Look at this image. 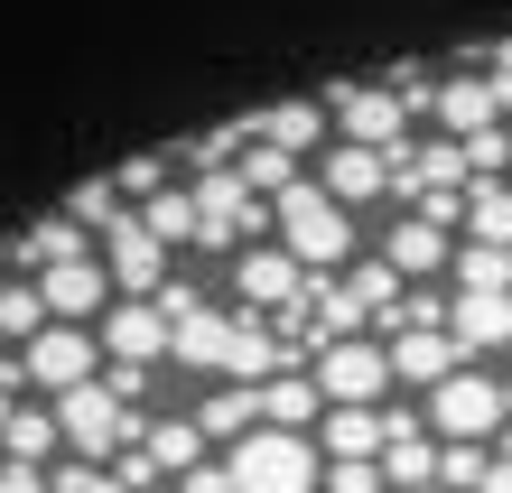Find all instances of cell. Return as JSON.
Instances as JSON below:
<instances>
[{
    "mask_svg": "<svg viewBox=\"0 0 512 493\" xmlns=\"http://www.w3.org/2000/svg\"><path fill=\"white\" fill-rule=\"evenodd\" d=\"M94 252V233L75 224V214H47V224H28L19 242H0V261L19 270V280H38V270H56V261H84Z\"/></svg>",
    "mask_w": 512,
    "mask_h": 493,
    "instance_id": "9a60e30c",
    "label": "cell"
},
{
    "mask_svg": "<svg viewBox=\"0 0 512 493\" xmlns=\"http://www.w3.org/2000/svg\"><path fill=\"white\" fill-rule=\"evenodd\" d=\"M0 493H47V466H0Z\"/></svg>",
    "mask_w": 512,
    "mask_h": 493,
    "instance_id": "ab89813d",
    "label": "cell"
},
{
    "mask_svg": "<svg viewBox=\"0 0 512 493\" xmlns=\"http://www.w3.org/2000/svg\"><path fill=\"white\" fill-rule=\"evenodd\" d=\"M317 419H326L317 373H270V382H261V428H298V438H308Z\"/></svg>",
    "mask_w": 512,
    "mask_h": 493,
    "instance_id": "ffe728a7",
    "label": "cell"
},
{
    "mask_svg": "<svg viewBox=\"0 0 512 493\" xmlns=\"http://www.w3.org/2000/svg\"><path fill=\"white\" fill-rule=\"evenodd\" d=\"M94 335H103L112 363H168V335H177V326L159 317V298H112Z\"/></svg>",
    "mask_w": 512,
    "mask_h": 493,
    "instance_id": "8fae6325",
    "label": "cell"
},
{
    "mask_svg": "<svg viewBox=\"0 0 512 493\" xmlns=\"http://www.w3.org/2000/svg\"><path fill=\"white\" fill-rule=\"evenodd\" d=\"M457 298H512V252H494V242H457Z\"/></svg>",
    "mask_w": 512,
    "mask_h": 493,
    "instance_id": "d4e9b609",
    "label": "cell"
},
{
    "mask_svg": "<svg viewBox=\"0 0 512 493\" xmlns=\"http://www.w3.org/2000/svg\"><path fill=\"white\" fill-rule=\"evenodd\" d=\"M475 493H512V466H503V456H494V475H485V484H475Z\"/></svg>",
    "mask_w": 512,
    "mask_h": 493,
    "instance_id": "b9f144b4",
    "label": "cell"
},
{
    "mask_svg": "<svg viewBox=\"0 0 512 493\" xmlns=\"http://www.w3.org/2000/svg\"><path fill=\"white\" fill-rule=\"evenodd\" d=\"M47 410H56V428H66V447H75V456H94V466H112V456L140 438V419H149V410H122V400L103 391V373H94V382H75V391H56Z\"/></svg>",
    "mask_w": 512,
    "mask_h": 493,
    "instance_id": "277c9868",
    "label": "cell"
},
{
    "mask_svg": "<svg viewBox=\"0 0 512 493\" xmlns=\"http://www.w3.org/2000/svg\"><path fill=\"white\" fill-rule=\"evenodd\" d=\"M103 270H112V289L122 298H159L168 289V242L140 224V214H122V224L103 233Z\"/></svg>",
    "mask_w": 512,
    "mask_h": 493,
    "instance_id": "30bf717a",
    "label": "cell"
},
{
    "mask_svg": "<svg viewBox=\"0 0 512 493\" xmlns=\"http://www.w3.org/2000/svg\"><path fill=\"white\" fill-rule=\"evenodd\" d=\"M103 373V335L94 326H38V335H28V345H19V382L28 391H75V382H94Z\"/></svg>",
    "mask_w": 512,
    "mask_h": 493,
    "instance_id": "52a82bcc",
    "label": "cell"
},
{
    "mask_svg": "<svg viewBox=\"0 0 512 493\" xmlns=\"http://www.w3.org/2000/svg\"><path fill=\"white\" fill-rule=\"evenodd\" d=\"M177 493H243V484H233V466H224V456H205V466H187V475H177Z\"/></svg>",
    "mask_w": 512,
    "mask_h": 493,
    "instance_id": "74e56055",
    "label": "cell"
},
{
    "mask_svg": "<svg viewBox=\"0 0 512 493\" xmlns=\"http://www.w3.org/2000/svg\"><path fill=\"white\" fill-rule=\"evenodd\" d=\"M196 428L224 438V447H243L252 428H261V382H215V391L196 400Z\"/></svg>",
    "mask_w": 512,
    "mask_h": 493,
    "instance_id": "d6986e66",
    "label": "cell"
},
{
    "mask_svg": "<svg viewBox=\"0 0 512 493\" xmlns=\"http://www.w3.org/2000/svg\"><path fill=\"white\" fill-rule=\"evenodd\" d=\"M103 391L122 400V410H140V400L159 391V363H112V373H103Z\"/></svg>",
    "mask_w": 512,
    "mask_h": 493,
    "instance_id": "d590c367",
    "label": "cell"
},
{
    "mask_svg": "<svg viewBox=\"0 0 512 493\" xmlns=\"http://www.w3.org/2000/svg\"><path fill=\"white\" fill-rule=\"evenodd\" d=\"M47 493H122V475L94 456H66V466H47Z\"/></svg>",
    "mask_w": 512,
    "mask_h": 493,
    "instance_id": "836d02e7",
    "label": "cell"
},
{
    "mask_svg": "<svg viewBox=\"0 0 512 493\" xmlns=\"http://www.w3.org/2000/svg\"><path fill=\"white\" fill-rule=\"evenodd\" d=\"M382 456H354V466H326V493H382Z\"/></svg>",
    "mask_w": 512,
    "mask_h": 493,
    "instance_id": "8d00e7d4",
    "label": "cell"
},
{
    "mask_svg": "<svg viewBox=\"0 0 512 493\" xmlns=\"http://www.w3.org/2000/svg\"><path fill=\"white\" fill-rule=\"evenodd\" d=\"M382 354H391V382H419V391H438V382L466 363L447 326H391V335H382Z\"/></svg>",
    "mask_w": 512,
    "mask_h": 493,
    "instance_id": "4fadbf2b",
    "label": "cell"
},
{
    "mask_svg": "<svg viewBox=\"0 0 512 493\" xmlns=\"http://www.w3.org/2000/svg\"><path fill=\"white\" fill-rule=\"evenodd\" d=\"M429 112H438V131H447V140H475L485 121H503V112H494V84H485V75H447L438 94H429Z\"/></svg>",
    "mask_w": 512,
    "mask_h": 493,
    "instance_id": "ac0fdd59",
    "label": "cell"
},
{
    "mask_svg": "<svg viewBox=\"0 0 512 493\" xmlns=\"http://www.w3.org/2000/svg\"><path fill=\"white\" fill-rule=\"evenodd\" d=\"M326 112H336V131L345 140H364V149H401L410 140V94L401 84H326Z\"/></svg>",
    "mask_w": 512,
    "mask_h": 493,
    "instance_id": "ba28073f",
    "label": "cell"
},
{
    "mask_svg": "<svg viewBox=\"0 0 512 493\" xmlns=\"http://www.w3.org/2000/svg\"><path fill=\"white\" fill-rule=\"evenodd\" d=\"M494 456H503V466H512V419H503V438H494Z\"/></svg>",
    "mask_w": 512,
    "mask_h": 493,
    "instance_id": "7bdbcfd3",
    "label": "cell"
},
{
    "mask_svg": "<svg viewBox=\"0 0 512 493\" xmlns=\"http://www.w3.org/2000/svg\"><path fill=\"white\" fill-rule=\"evenodd\" d=\"M475 66H485V75H503V84H512V38H503V47H485V56H475Z\"/></svg>",
    "mask_w": 512,
    "mask_h": 493,
    "instance_id": "60d3db41",
    "label": "cell"
},
{
    "mask_svg": "<svg viewBox=\"0 0 512 493\" xmlns=\"http://www.w3.org/2000/svg\"><path fill=\"white\" fill-rule=\"evenodd\" d=\"M38 326H56L47 298H38V280H10V289H0V345H28Z\"/></svg>",
    "mask_w": 512,
    "mask_h": 493,
    "instance_id": "f546056e",
    "label": "cell"
},
{
    "mask_svg": "<svg viewBox=\"0 0 512 493\" xmlns=\"http://www.w3.org/2000/svg\"><path fill=\"white\" fill-rule=\"evenodd\" d=\"M466 233H475V242H494V252H512V187L475 177V187H466Z\"/></svg>",
    "mask_w": 512,
    "mask_h": 493,
    "instance_id": "4316f807",
    "label": "cell"
},
{
    "mask_svg": "<svg viewBox=\"0 0 512 493\" xmlns=\"http://www.w3.org/2000/svg\"><path fill=\"white\" fill-rule=\"evenodd\" d=\"M38 298H47V317H56V326H103V307L122 298V289H112L103 252H84V261H56V270H38Z\"/></svg>",
    "mask_w": 512,
    "mask_h": 493,
    "instance_id": "9c48e42d",
    "label": "cell"
},
{
    "mask_svg": "<svg viewBox=\"0 0 512 493\" xmlns=\"http://www.w3.org/2000/svg\"><path fill=\"white\" fill-rule=\"evenodd\" d=\"M457 149H466V168H475V177L512 168V131H503V121H485V131H475V140H457Z\"/></svg>",
    "mask_w": 512,
    "mask_h": 493,
    "instance_id": "e575fe53",
    "label": "cell"
},
{
    "mask_svg": "<svg viewBox=\"0 0 512 493\" xmlns=\"http://www.w3.org/2000/svg\"><path fill=\"white\" fill-rule=\"evenodd\" d=\"M503 419H512V400H503V382H485V373H447V382L429 391V438L494 447V438H503Z\"/></svg>",
    "mask_w": 512,
    "mask_h": 493,
    "instance_id": "8992f818",
    "label": "cell"
},
{
    "mask_svg": "<svg viewBox=\"0 0 512 493\" xmlns=\"http://www.w3.org/2000/svg\"><path fill=\"white\" fill-rule=\"evenodd\" d=\"M494 475V447H466V438H438V484L447 493H475Z\"/></svg>",
    "mask_w": 512,
    "mask_h": 493,
    "instance_id": "1f68e13d",
    "label": "cell"
},
{
    "mask_svg": "<svg viewBox=\"0 0 512 493\" xmlns=\"http://www.w3.org/2000/svg\"><path fill=\"white\" fill-rule=\"evenodd\" d=\"M0 289H10V261H0Z\"/></svg>",
    "mask_w": 512,
    "mask_h": 493,
    "instance_id": "ee69618b",
    "label": "cell"
},
{
    "mask_svg": "<svg viewBox=\"0 0 512 493\" xmlns=\"http://www.w3.org/2000/svg\"><path fill=\"white\" fill-rule=\"evenodd\" d=\"M56 447H66L56 410H10V428H0V466H47Z\"/></svg>",
    "mask_w": 512,
    "mask_h": 493,
    "instance_id": "cb8c5ba5",
    "label": "cell"
},
{
    "mask_svg": "<svg viewBox=\"0 0 512 493\" xmlns=\"http://www.w3.org/2000/svg\"><path fill=\"white\" fill-rule=\"evenodd\" d=\"M317 391H326V410H382V391H391V354H382V335H336L317 363Z\"/></svg>",
    "mask_w": 512,
    "mask_h": 493,
    "instance_id": "5b68a950",
    "label": "cell"
},
{
    "mask_svg": "<svg viewBox=\"0 0 512 493\" xmlns=\"http://www.w3.org/2000/svg\"><path fill=\"white\" fill-rule=\"evenodd\" d=\"M233 168H243V187H252V196H289L298 177H308V168L289 159V149H270V140H252V149H243Z\"/></svg>",
    "mask_w": 512,
    "mask_h": 493,
    "instance_id": "f1b7e54d",
    "label": "cell"
},
{
    "mask_svg": "<svg viewBox=\"0 0 512 493\" xmlns=\"http://www.w3.org/2000/svg\"><path fill=\"white\" fill-rule=\"evenodd\" d=\"M187 196H196V252H252V233L270 224V196L243 187V168H205L187 177Z\"/></svg>",
    "mask_w": 512,
    "mask_h": 493,
    "instance_id": "3957f363",
    "label": "cell"
},
{
    "mask_svg": "<svg viewBox=\"0 0 512 493\" xmlns=\"http://www.w3.org/2000/svg\"><path fill=\"white\" fill-rule=\"evenodd\" d=\"M382 475L401 484V493H410V484H438V447H429V438H391V447H382Z\"/></svg>",
    "mask_w": 512,
    "mask_h": 493,
    "instance_id": "d6a6232c",
    "label": "cell"
},
{
    "mask_svg": "<svg viewBox=\"0 0 512 493\" xmlns=\"http://www.w3.org/2000/svg\"><path fill=\"white\" fill-rule=\"evenodd\" d=\"M66 214H75L84 233H112V224H122L131 205H122V187H112V177H84V187L66 196Z\"/></svg>",
    "mask_w": 512,
    "mask_h": 493,
    "instance_id": "4dcf8cb0",
    "label": "cell"
},
{
    "mask_svg": "<svg viewBox=\"0 0 512 493\" xmlns=\"http://www.w3.org/2000/svg\"><path fill=\"white\" fill-rule=\"evenodd\" d=\"M131 214L168 242V252H187V242H196V196H187V187H159V196H149V205H131Z\"/></svg>",
    "mask_w": 512,
    "mask_h": 493,
    "instance_id": "83f0119b",
    "label": "cell"
},
{
    "mask_svg": "<svg viewBox=\"0 0 512 493\" xmlns=\"http://www.w3.org/2000/svg\"><path fill=\"white\" fill-rule=\"evenodd\" d=\"M391 159L401 149H364V140H336L317 159V187L336 196V205H373V196H391Z\"/></svg>",
    "mask_w": 512,
    "mask_h": 493,
    "instance_id": "7c38bea8",
    "label": "cell"
},
{
    "mask_svg": "<svg viewBox=\"0 0 512 493\" xmlns=\"http://www.w3.org/2000/svg\"><path fill=\"white\" fill-rule=\"evenodd\" d=\"M224 345H233V307H196V317L168 335V363L177 373H224Z\"/></svg>",
    "mask_w": 512,
    "mask_h": 493,
    "instance_id": "e0dca14e",
    "label": "cell"
},
{
    "mask_svg": "<svg viewBox=\"0 0 512 493\" xmlns=\"http://www.w3.org/2000/svg\"><path fill=\"white\" fill-rule=\"evenodd\" d=\"M224 466L243 493H317L326 484V456L317 438H298V428H252L243 447H224Z\"/></svg>",
    "mask_w": 512,
    "mask_h": 493,
    "instance_id": "7a4b0ae2",
    "label": "cell"
},
{
    "mask_svg": "<svg viewBox=\"0 0 512 493\" xmlns=\"http://www.w3.org/2000/svg\"><path fill=\"white\" fill-rule=\"evenodd\" d=\"M382 456V410H326V466Z\"/></svg>",
    "mask_w": 512,
    "mask_h": 493,
    "instance_id": "484cf974",
    "label": "cell"
},
{
    "mask_svg": "<svg viewBox=\"0 0 512 493\" xmlns=\"http://www.w3.org/2000/svg\"><path fill=\"white\" fill-rule=\"evenodd\" d=\"M382 252H391V270H401V280H429V270H457V242H447V224H429V214H401Z\"/></svg>",
    "mask_w": 512,
    "mask_h": 493,
    "instance_id": "2e32d148",
    "label": "cell"
},
{
    "mask_svg": "<svg viewBox=\"0 0 512 493\" xmlns=\"http://www.w3.org/2000/svg\"><path fill=\"white\" fill-rule=\"evenodd\" d=\"M298 289H308V270H298L280 242H252V252H233V298H243V307H270V317H280Z\"/></svg>",
    "mask_w": 512,
    "mask_h": 493,
    "instance_id": "5bb4252c",
    "label": "cell"
},
{
    "mask_svg": "<svg viewBox=\"0 0 512 493\" xmlns=\"http://www.w3.org/2000/svg\"><path fill=\"white\" fill-rule=\"evenodd\" d=\"M447 307H457V298H438V289H410V298H401V326H447Z\"/></svg>",
    "mask_w": 512,
    "mask_h": 493,
    "instance_id": "f35d334b",
    "label": "cell"
},
{
    "mask_svg": "<svg viewBox=\"0 0 512 493\" xmlns=\"http://www.w3.org/2000/svg\"><path fill=\"white\" fill-rule=\"evenodd\" d=\"M326 131H336L326 94H317V103H270V112H261V140H270V149H289V159H298V149H317Z\"/></svg>",
    "mask_w": 512,
    "mask_h": 493,
    "instance_id": "603a6c76",
    "label": "cell"
},
{
    "mask_svg": "<svg viewBox=\"0 0 512 493\" xmlns=\"http://www.w3.org/2000/svg\"><path fill=\"white\" fill-rule=\"evenodd\" d=\"M447 335H457V354L512 345V298H457V307H447Z\"/></svg>",
    "mask_w": 512,
    "mask_h": 493,
    "instance_id": "7402d4cb",
    "label": "cell"
},
{
    "mask_svg": "<svg viewBox=\"0 0 512 493\" xmlns=\"http://www.w3.org/2000/svg\"><path fill=\"white\" fill-rule=\"evenodd\" d=\"M140 447H149V466H159L168 484L187 475V466H205V428H196V410H187V419H140Z\"/></svg>",
    "mask_w": 512,
    "mask_h": 493,
    "instance_id": "44dd1931",
    "label": "cell"
},
{
    "mask_svg": "<svg viewBox=\"0 0 512 493\" xmlns=\"http://www.w3.org/2000/svg\"><path fill=\"white\" fill-rule=\"evenodd\" d=\"M270 224H280V252L298 270H345L354 261V205H336L317 177H298L289 196H270Z\"/></svg>",
    "mask_w": 512,
    "mask_h": 493,
    "instance_id": "6da1fadb",
    "label": "cell"
}]
</instances>
